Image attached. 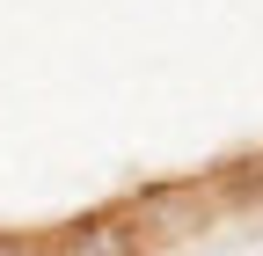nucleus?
<instances>
[{"mask_svg":"<svg viewBox=\"0 0 263 256\" xmlns=\"http://www.w3.org/2000/svg\"><path fill=\"white\" fill-rule=\"evenodd\" d=\"M146 249H154V234L132 205L124 212H88V220L51 234V256H146Z\"/></svg>","mask_w":263,"mask_h":256,"instance_id":"nucleus-1","label":"nucleus"},{"mask_svg":"<svg viewBox=\"0 0 263 256\" xmlns=\"http://www.w3.org/2000/svg\"><path fill=\"white\" fill-rule=\"evenodd\" d=\"M0 256H51V234H0Z\"/></svg>","mask_w":263,"mask_h":256,"instance_id":"nucleus-2","label":"nucleus"}]
</instances>
